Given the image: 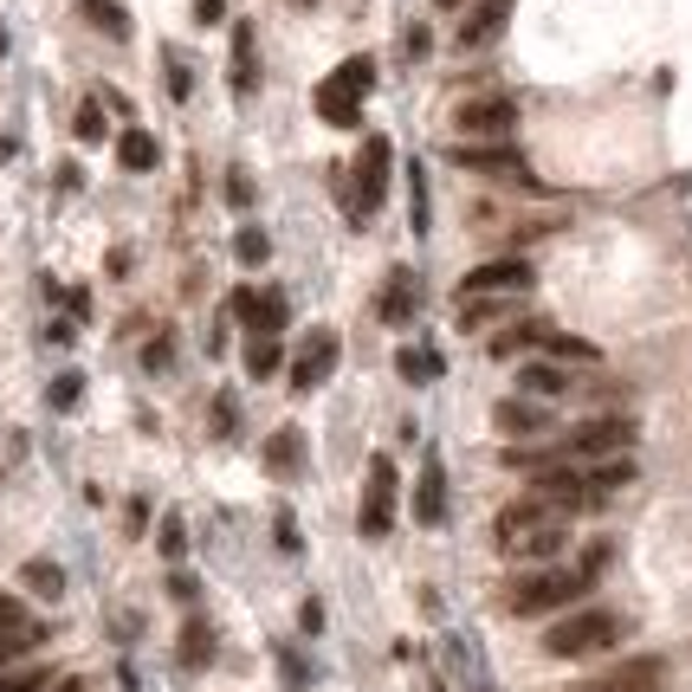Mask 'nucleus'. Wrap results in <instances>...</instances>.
<instances>
[{"label": "nucleus", "instance_id": "obj_1", "mask_svg": "<svg viewBox=\"0 0 692 692\" xmlns=\"http://www.w3.org/2000/svg\"><path fill=\"white\" fill-rule=\"evenodd\" d=\"M492 538H499V550L505 557H518V563H550V557L570 543V531H563V518H557L543 499H518V505H505L499 511Z\"/></svg>", "mask_w": 692, "mask_h": 692}, {"label": "nucleus", "instance_id": "obj_2", "mask_svg": "<svg viewBox=\"0 0 692 692\" xmlns=\"http://www.w3.org/2000/svg\"><path fill=\"white\" fill-rule=\"evenodd\" d=\"M615 641H628V621L615 609H577V615L543 628V654L550 660H582V654H609Z\"/></svg>", "mask_w": 692, "mask_h": 692}, {"label": "nucleus", "instance_id": "obj_3", "mask_svg": "<svg viewBox=\"0 0 692 692\" xmlns=\"http://www.w3.org/2000/svg\"><path fill=\"white\" fill-rule=\"evenodd\" d=\"M596 589L589 570H531V577H518L505 589V609L511 615H557V609H570Z\"/></svg>", "mask_w": 692, "mask_h": 692}, {"label": "nucleus", "instance_id": "obj_4", "mask_svg": "<svg viewBox=\"0 0 692 692\" xmlns=\"http://www.w3.org/2000/svg\"><path fill=\"white\" fill-rule=\"evenodd\" d=\"M369 84H376V59L369 52H356V59H344L337 72L317 84V116L330 123V130H356L363 123V98H369Z\"/></svg>", "mask_w": 692, "mask_h": 692}, {"label": "nucleus", "instance_id": "obj_5", "mask_svg": "<svg viewBox=\"0 0 692 692\" xmlns=\"http://www.w3.org/2000/svg\"><path fill=\"white\" fill-rule=\"evenodd\" d=\"M388 175H395V150H388V136H369V143L356 150V169H349V175H337L344 207H349V227H363V221L383 207Z\"/></svg>", "mask_w": 692, "mask_h": 692}, {"label": "nucleus", "instance_id": "obj_6", "mask_svg": "<svg viewBox=\"0 0 692 692\" xmlns=\"http://www.w3.org/2000/svg\"><path fill=\"white\" fill-rule=\"evenodd\" d=\"M454 162L472 169V175H492V182H518V189H538V175H531V162L525 150H511V143H454Z\"/></svg>", "mask_w": 692, "mask_h": 692}, {"label": "nucleus", "instance_id": "obj_7", "mask_svg": "<svg viewBox=\"0 0 692 692\" xmlns=\"http://www.w3.org/2000/svg\"><path fill=\"white\" fill-rule=\"evenodd\" d=\"M628 447H634V421L628 415H596V421L570 427V440H563L570 460H615Z\"/></svg>", "mask_w": 692, "mask_h": 692}, {"label": "nucleus", "instance_id": "obj_8", "mask_svg": "<svg viewBox=\"0 0 692 692\" xmlns=\"http://www.w3.org/2000/svg\"><path fill=\"white\" fill-rule=\"evenodd\" d=\"M531 260H486V266H472L460 278V298H518V292H531Z\"/></svg>", "mask_w": 692, "mask_h": 692}, {"label": "nucleus", "instance_id": "obj_9", "mask_svg": "<svg viewBox=\"0 0 692 692\" xmlns=\"http://www.w3.org/2000/svg\"><path fill=\"white\" fill-rule=\"evenodd\" d=\"M337 356H344V344H337V330H305V344H298V356H292V388L298 395H311V388L330 383V369H337Z\"/></svg>", "mask_w": 692, "mask_h": 692}, {"label": "nucleus", "instance_id": "obj_10", "mask_svg": "<svg viewBox=\"0 0 692 692\" xmlns=\"http://www.w3.org/2000/svg\"><path fill=\"white\" fill-rule=\"evenodd\" d=\"M570 692H666V660L634 654L621 666H609V673H596V680H577Z\"/></svg>", "mask_w": 692, "mask_h": 692}, {"label": "nucleus", "instance_id": "obj_11", "mask_svg": "<svg viewBox=\"0 0 692 692\" xmlns=\"http://www.w3.org/2000/svg\"><path fill=\"white\" fill-rule=\"evenodd\" d=\"M388 525H395V460L376 454V460H369V492H363L356 531H363V538H388Z\"/></svg>", "mask_w": 692, "mask_h": 692}, {"label": "nucleus", "instance_id": "obj_12", "mask_svg": "<svg viewBox=\"0 0 692 692\" xmlns=\"http://www.w3.org/2000/svg\"><path fill=\"white\" fill-rule=\"evenodd\" d=\"M227 311L246 324V330H253V337H278V330H285V317H292V305H285V292H278V285H272V292H246V285H240V292L227 298Z\"/></svg>", "mask_w": 692, "mask_h": 692}, {"label": "nucleus", "instance_id": "obj_13", "mask_svg": "<svg viewBox=\"0 0 692 692\" xmlns=\"http://www.w3.org/2000/svg\"><path fill=\"white\" fill-rule=\"evenodd\" d=\"M454 123H460V136L505 143V136H511V123H518V104H511V98H479V104H460V111H454Z\"/></svg>", "mask_w": 692, "mask_h": 692}, {"label": "nucleus", "instance_id": "obj_14", "mask_svg": "<svg viewBox=\"0 0 692 692\" xmlns=\"http://www.w3.org/2000/svg\"><path fill=\"white\" fill-rule=\"evenodd\" d=\"M415 311H421V292H415V272L395 266L383 285V298H376V317H383L388 330H401V324H415Z\"/></svg>", "mask_w": 692, "mask_h": 692}, {"label": "nucleus", "instance_id": "obj_15", "mask_svg": "<svg viewBox=\"0 0 692 692\" xmlns=\"http://www.w3.org/2000/svg\"><path fill=\"white\" fill-rule=\"evenodd\" d=\"M492 421H499V434H511V440H538V434H550V408L531 401V395H511V401L492 408Z\"/></svg>", "mask_w": 692, "mask_h": 692}, {"label": "nucleus", "instance_id": "obj_16", "mask_svg": "<svg viewBox=\"0 0 692 692\" xmlns=\"http://www.w3.org/2000/svg\"><path fill=\"white\" fill-rule=\"evenodd\" d=\"M511 7L518 0H479L472 13L460 20V52H479V45H492L505 33V20H511Z\"/></svg>", "mask_w": 692, "mask_h": 692}, {"label": "nucleus", "instance_id": "obj_17", "mask_svg": "<svg viewBox=\"0 0 692 692\" xmlns=\"http://www.w3.org/2000/svg\"><path fill=\"white\" fill-rule=\"evenodd\" d=\"M415 518H421L427 531L434 525H447V466L427 454V466H421V486H415Z\"/></svg>", "mask_w": 692, "mask_h": 692}, {"label": "nucleus", "instance_id": "obj_18", "mask_svg": "<svg viewBox=\"0 0 692 692\" xmlns=\"http://www.w3.org/2000/svg\"><path fill=\"white\" fill-rule=\"evenodd\" d=\"M550 344V324L543 317H518V324H505L499 337H492V356L499 363H511V356H531V349Z\"/></svg>", "mask_w": 692, "mask_h": 692}, {"label": "nucleus", "instance_id": "obj_19", "mask_svg": "<svg viewBox=\"0 0 692 692\" xmlns=\"http://www.w3.org/2000/svg\"><path fill=\"white\" fill-rule=\"evenodd\" d=\"M266 472L272 479H298L305 472V434L298 427H278L266 440Z\"/></svg>", "mask_w": 692, "mask_h": 692}, {"label": "nucleus", "instance_id": "obj_20", "mask_svg": "<svg viewBox=\"0 0 692 692\" xmlns=\"http://www.w3.org/2000/svg\"><path fill=\"white\" fill-rule=\"evenodd\" d=\"M233 91H240V98L260 91V45H253V27H246V20L233 27Z\"/></svg>", "mask_w": 692, "mask_h": 692}, {"label": "nucleus", "instance_id": "obj_21", "mask_svg": "<svg viewBox=\"0 0 692 692\" xmlns=\"http://www.w3.org/2000/svg\"><path fill=\"white\" fill-rule=\"evenodd\" d=\"M395 369H401V383H408V388H427V383L447 376V363H440V349H434V344H408L401 356H395Z\"/></svg>", "mask_w": 692, "mask_h": 692}, {"label": "nucleus", "instance_id": "obj_22", "mask_svg": "<svg viewBox=\"0 0 692 692\" xmlns=\"http://www.w3.org/2000/svg\"><path fill=\"white\" fill-rule=\"evenodd\" d=\"M45 634H52V628H45V621H13V628H0V673H7V666H13V660L20 654H33V648H45Z\"/></svg>", "mask_w": 692, "mask_h": 692}, {"label": "nucleus", "instance_id": "obj_23", "mask_svg": "<svg viewBox=\"0 0 692 692\" xmlns=\"http://www.w3.org/2000/svg\"><path fill=\"white\" fill-rule=\"evenodd\" d=\"M175 654H182V673H201L207 660H214V628L201 615H189L182 621V641H175Z\"/></svg>", "mask_w": 692, "mask_h": 692}, {"label": "nucleus", "instance_id": "obj_24", "mask_svg": "<svg viewBox=\"0 0 692 692\" xmlns=\"http://www.w3.org/2000/svg\"><path fill=\"white\" fill-rule=\"evenodd\" d=\"M570 376L557 369V363H518V395H531V401H550V395H563Z\"/></svg>", "mask_w": 692, "mask_h": 692}, {"label": "nucleus", "instance_id": "obj_25", "mask_svg": "<svg viewBox=\"0 0 692 692\" xmlns=\"http://www.w3.org/2000/svg\"><path fill=\"white\" fill-rule=\"evenodd\" d=\"M116 162H123L130 175H150L155 162H162V150H155L150 130H123V136H116Z\"/></svg>", "mask_w": 692, "mask_h": 692}, {"label": "nucleus", "instance_id": "obj_26", "mask_svg": "<svg viewBox=\"0 0 692 692\" xmlns=\"http://www.w3.org/2000/svg\"><path fill=\"white\" fill-rule=\"evenodd\" d=\"M78 13H84L104 39H130V13H123L116 0H78Z\"/></svg>", "mask_w": 692, "mask_h": 692}, {"label": "nucleus", "instance_id": "obj_27", "mask_svg": "<svg viewBox=\"0 0 692 692\" xmlns=\"http://www.w3.org/2000/svg\"><path fill=\"white\" fill-rule=\"evenodd\" d=\"M505 311H518V305H511V298H460V330L466 337H479L486 324H499Z\"/></svg>", "mask_w": 692, "mask_h": 692}, {"label": "nucleus", "instance_id": "obj_28", "mask_svg": "<svg viewBox=\"0 0 692 692\" xmlns=\"http://www.w3.org/2000/svg\"><path fill=\"white\" fill-rule=\"evenodd\" d=\"M278 363H285L278 337H253V344H246V376H253V383H272V376H278Z\"/></svg>", "mask_w": 692, "mask_h": 692}, {"label": "nucleus", "instance_id": "obj_29", "mask_svg": "<svg viewBox=\"0 0 692 692\" xmlns=\"http://www.w3.org/2000/svg\"><path fill=\"white\" fill-rule=\"evenodd\" d=\"M20 582H27L33 596H45V602H59V596H65V570H59V563H45V557H33V563L20 570Z\"/></svg>", "mask_w": 692, "mask_h": 692}, {"label": "nucleus", "instance_id": "obj_30", "mask_svg": "<svg viewBox=\"0 0 692 692\" xmlns=\"http://www.w3.org/2000/svg\"><path fill=\"white\" fill-rule=\"evenodd\" d=\"M0 692H59V673L52 666H7Z\"/></svg>", "mask_w": 692, "mask_h": 692}, {"label": "nucleus", "instance_id": "obj_31", "mask_svg": "<svg viewBox=\"0 0 692 692\" xmlns=\"http://www.w3.org/2000/svg\"><path fill=\"white\" fill-rule=\"evenodd\" d=\"M582 479H589V486H596V492L609 499L615 486H628V479H634V460H628V454H615V460H596L589 472H582Z\"/></svg>", "mask_w": 692, "mask_h": 692}, {"label": "nucleus", "instance_id": "obj_32", "mask_svg": "<svg viewBox=\"0 0 692 692\" xmlns=\"http://www.w3.org/2000/svg\"><path fill=\"white\" fill-rule=\"evenodd\" d=\"M233 260H240V266H266V260H272L266 227H240V233H233Z\"/></svg>", "mask_w": 692, "mask_h": 692}, {"label": "nucleus", "instance_id": "obj_33", "mask_svg": "<svg viewBox=\"0 0 692 692\" xmlns=\"http://www.w3.org/2000/svg\"><path fill=\"white\" fill-rule=\"evenodd\" d=\"M543 356H563V363H596L602 349L589 344V337H570V330H550V344H543Z\"/></svg>", "mask_w": 692, "mask_h": 692}, {"label": "nucleus", "instance_id": "obj_34", "mask_svg": "<svg viewBox=\"0 0 692 692\" xmlns=\"http://www.w3.org/2000/svg\"><path fill=\"white\" fill-rule=\"evenodd\" d=\"M72 130H78V143H104V104H78Z\"/></svg>", "mask_w": 692, "mask_h": 692}, {"label": "nucleus", "instance_id": "obj_35", "mask_svg": "<svg viewBox=\"0 0 692 692\" xmlns=\"http://www.w3.org/2000/svg\"><path fill=\"white\" fill-rule=\"evenodd\" d=\"M162 78H169V98H189V91H194V72L182 65V52H169V59H162Z\"/></svg>", "mask_w": 692, "mask_h": 692}, {"label": "nucleus", "instance_id": "obj_36", "mask_svg": "<svg viewBox=\"0 0 692 692\" xmlns=\"http://www.w3.org/2000/svg\"><path fill=\"white\" fill-rule=\"evenodd\" d=\"M155 543H162V557L175 563V557L189 550V531H182V518H162V531H155Z\"/></svg>", "mask_w": 692, "mask_h": 692}, {"label": "nucleus", "instance_id": "obj_37", "mask_svg": "<svg viewBox=\"0 0 692 692\" xmlns=\"http://www.w3.org/2000/svg\"><path fill=\"white\" fill-rule=\"evenodd\" d=\"M408 194H415V233H427V169H408Z\"/></svg>", "mask_w": 692, "mask_h": 692}, {"label": "nucleus", "instance_id": "obj_38", "mask_svg": "<svg viewBox=\"0 0 692 692\" xmlns=\"http://www.w3.org/2000/svg\"><path fill=\"white\" fill-rule=\"evenodd\" d=\"M169 363H175V337H155V344L143 349V369H155V376H162Z\"/></svg>", "mask_w": 692, "mask_h": 692}, {"label": "nucleus", "instance_id": "obj_39", "mask_svg": "<svg viewBox=\"0 0 692 692\" xmlns=\"http://www.w3.org/2000/svg\"><path fill=\"white\" fill-rule=\"evenodd\" d=\"M227 201L233 207H253V175L246 169H227Z\"/></svg>", "mask_w": 692, "mask_h": 692}, {"label": "nucleus", "instance_id": "obj_40", "mask_svg": "<svg viewBox=\"0 0 692 692\" xmlns=\"http://www.w3.org/2000/svg\"><path fill=\"white\" fill-rule=\"evenodd\" d=\"M401 52H408V59H427V52H434V33H427L421 20H415V27L401 33Z\"/></svg>", "mask_w": 692, "mask_h": 692}, {"label": "nucleus", "instance_id": "obj_41", "mask_svg": "<svg viewBox=\"0 0 692 692\" xmlns=\"http://www.w3.org/2000/svg\"><path fill=\"white\" fill-rule=\"evenodd\" d=\"M214 434H233V427H240V408H233V395H214Z\"/></svg>", "mask_w": 692, "mask_h": 692}, {"label": "nucleus", "instance_id": "obj_42", "mask_svg": "<svg viewBox=\"0 0 692 692\" xmlns=\"http://www.w3.org/2000/svg\"><path fill=\"white\" fill-rule=\"evenodd\" d=\"M227 20V0H194V27H221Z\"/></svg>", "mask_w": 692, "mask_h": 692}, {"label": "nucleus", "instance_id": "obj_43", "mask_svg": "<svg viewBox=\"0 0 692 692\" xmlns=\"http://www.w3.org/2000/svg\"><path fill=\"white\" fill-rule=\"evenodd\" d=\"M78 395H84V383H78V376H59V383H52V408H72Z\"/></svg>", "mask_w": 692, "mask_h": 692}, {"label": "nucleus", "instance_id": "obj_44", "mask_svg": "<svg viewBox=\"0 0 692 692\" xmlns=\"http://www.w3.org/2000/svg\"><path fill=\"white\" fill-rule=\"evenodd\" d=\"M298 621H305V634H317V628H324V602H305V615Z\"/></svg>", "mask_w": 692, "mask_h": 692}, {"label": "nucleus", "instance_id": "obj_45", "mask_svg": "<svg viewBox=\"0 0 692 692\" xmlns=\"http://www.w3.org/2000/svg\"><path fill=\"white\" fill-rule=\"evenodd\" d=\"M434 7H447V13H454V7H466V0H434Z\"/></svg>", "mask_w": 692, "mask_h": 692}, {"label": "nucleus", "instance_id": "obj_46", "mask_svg": "<svg viewBox=\"0 0 692 692\" xmlns=\"http://www.w3.org/2000/svg\"><path fill=\"white\" fill-rule=\"evenodd\" d=\"M0 59H7V27H0Z\"/></svg>", "mask_w": 692, "mask_h": 692}, {"label": "nucleus", "instance_id": "obj_47", "mask_svg": "<svg viewBox=\"0 0 692 692\" xmlns=\"http://www.w3.org/2000/svg\"><path fill=\"white\" fill-rule=\"evenodd\" d=\"M292 7H311V0H292Z\"/></svg>", "mask_w": 692, "mask_h": 692}]
</instances>
